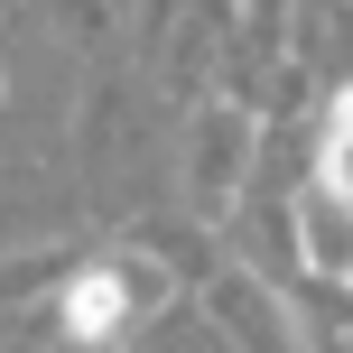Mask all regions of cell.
Masks as SVG:
<instances>
[{
  "instance_id": "2",
  "label": "cell",
  "mask_w": 353,
  "mask_h": 353,
  "mask_svg": "<svg viewBox=\"0 0 353 353\" xmlns=\"http://www.w3.org/2000/svg\"><path fill=\"white\" fill-rule=\"evenodd\" d=\"M325 176H335V186L353 195V93L335 103V149H325Z\"/></svg>"
},
{
  "instance_id": "1",
  "label": "cell",
  "mask_w": 353,
  "mask_h": 353,
  "mask_svg": "<svg viewBox=\"0 0 353 353\" xmlns=\"http://www.w3.org/2000/svg\"><path fill=\"white\" fill-rule=\"evenodd\" d=\"M121 316H130V279H121V270H84L74 298H65V325H74V335H112Z\"/></svg>"
}]
</instances>
